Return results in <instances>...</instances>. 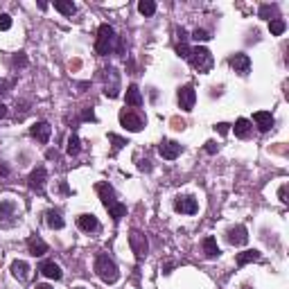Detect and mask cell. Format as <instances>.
Here are the masks:
<instances>
[{"label":"cell","mask_w":289,"mask_h":289,"mask_svg":"<svg viewBox=\"0 0 289 289\" xmlns=\"http://www.w3.org/2000/svg\"><path fill=\"white\" fill-rule=\"evenodd\" d=\"M285 30H287V23H285L283 18H271V21H269V32H271L273 36H280Z\"/></svg>","instance_id":"4316f807"},{"label":"cell","mask_w":289,"mask_h":289,"mask_svg":"<svg viewBox=\"0 0 289 289\" xmlns=\"http://www.w3.org/2000/svg\"><path fill=\"white\" fill-rule=\"evenodd\" d=\"M9 27H12V16L9 14H0V30L7 32Z\"/></svg>","instance_id":"836d02e7"},{"label":"cell","mask_w":289,"mask_h":289,"mask_svg":"<svg viewBox=\"0 0 289 289\" xmlns=\"http://www.w3.org/2000/svg\"><path fill=\"white\" fill-rule=\"evenodd\" d=\"M12 89V82H5V79H0V97H5Z\"/></svg>","instance_id":"8d00e7d4"},{"label":"cell","mask_w":289,"mask_h":289,"mask_svg":"<svg viewBox=\"0 0 289 289\" xmlns=\"http://www.w3.org/2000/svg\"><path fill=\"white\" fill-rule=\"evenodd\" d=\"M174 210L181 215H195L199 210V203H197V199L192 195H178L174 199Z\"/></svg>","instance_id":"8fae6325"},{"label":"cell","mask_w":289,"mask_h":289,"mask_svg":"<svg viewBox=\"0 0 289 289\" xmlns=\"http://www.w3.org/2000/svg\"><path fill=\"white\" fill-rule=\"evenodd\" d=\"M124 100H127V107H142V93L136 84H131L127 89V97Z\"/></svg>","instance_id":"603a6c76"},{"label":"cell","mask_w":289,"mask_h":289,"mask_svg":"<svg viewBox=\"0 0 289 289\" xmlns=\"http://www.w3.org/2000/svg\"><path fill=\"white\" fill-rule=\"evenodd\" d=\"M45 178H47V170L43 165H39L36 170H32V174L27 177V185H30L32 192L43 195V190H45Z\"/></svg>","instance_id":"30bf717a"},{"label":"cell","mask_w":289,"mask_h":289,"mask_svg":"<svg viewBox=\"0 0 289 289\" xmlns=\"http://www.w3.org/2000/svg\"><path fill=\"white\" fill-rule=\"evenodd\" d=\"M226 242L233 244V246H244V244L248 242V230H246V226H242V224L230 226V228L226 230Z\"/></svg>","instance_id":"7c38bea8"},{"label":"cell","mask_w":289,"mask_h":289,"mask_svg":"<svg viewBox=\"0 0 289 289\" xmlns=\"http://www.w3.org/2000/svg\"><path fill=\"white\" fill-rule=\"evenodd\" d=\"M95 192H97V197H100L102 206L109 210L113 222H120V219L127 215V206H124L122 201H118V195H115L113 185H109L107 181H100L97 185H95Z\"/></svg>","instance_id":"6da1fadb"},{"label":"cell","mask_w":289,"mask_h":289,"mask_svg":"<svg viewBox=\"0 0 289 289\" xmlns=\"http://www.w3.org/2000/svg\"><path fill=\"white\" fill-rule=\"evenodd\" d=\"M228 129H230V124H226V122H219V124H215V131H219L222 136H226V133H228Z\"/></svg>","instance_id":"f35d334b"},{"label":"cell","mask_w":289,"mask_h":289,"mask_svg":"<svg viewBox=\"0 0 289 289\" xmlns=\"http://www.w3.org/2000/svg\"><path fill=\"white\" fill-rule=\"evenodd\" d=\"M109 140H111V142H113V154H118V152H120V149H122V147H124V145H129V142L124 140V138H120V136H118V133H109Z\"/></svg>","instance_id":"f546056e"},{"label":"cell","mask_w":289,"mask_h":289,"mask_svg":"<svg viewBox=\"0 0 289 289\" xmlns=\"http://www.w3.org/2000/svg\"><path fill=\"white\" fill-rule=\"evenodd\" d=\"M170 122H172V127H174V129H178V131L185 129V122H183V120H178V118H172Z\"/></svg>","instance_id":"ab89813d"},{"label":"cell","mask_w":289,"mask_h":289,"mask_svg":"<svg viewBox=\"0 0 289 289\" xmlns=\"http://www.w3.org/2000/svg\"><path fill=\"white\" fill-rule=\"evenodd\" d=\"M54 9L59 14H64V16H72L77 12V5L70 2V0H54Z\"/></svg>","instance_id":"484cf974"},{"label":"cell","mask_w":289,"mask_h":289,"mask_svg":"<svg viewBox=\"0 0 289 289\" xmlns=\"http://www.w3.org/2000/svg\"><path fill=\"white\" fill-rule=\"evenodd\" d=\"M158 154L165 160H174L178 154H181V145H178L177 140H163L158 145Z\"/></svg>","instance_id":"9a60e30c"},{"label":"cell","mask_w":289,"mask_h":289,"mask_svg":"<svg viewBox=\"0 0 289 289\" xmlns=\"http://www.w3.org/2000/svg\"><path fill=\"white\" fill-rule=\"evenodd\" d=\"M50 133H52V127H50L47 122H34L30 127V136L36 138L41 145H45V142L50 140Z\"/></svg>","instance_id":"5bb4252c"},{"label":"cell","mask_w":289,"mask_h":289,"mask_svg":"<svg viewBox=\"0 0 289 289\" xmlns=\"http://www.w3.org/2000/svg\"><path fill=\"white\" fill-rule=\"evenodd\" d=\"M36 289H52L50 285H36Z\"/></svg>","instance_id":"f6af8a7d"},{"label":"cell","mask_w":289,"mask_h":289,"mask_svg":"<svg viewBox=\"0 0 289 289\" xmlns=\"http://www.w3.org/2000/svg\"><path fill=\"white\" fill-rule=\"evenodd\" d=\"M82 120H84V122H95V113H93V109H86V111L82 113Z\"/></svg>","instance_id":"74e56055"},{"label":"cell","mask_w":289,"mask_h":289,"mask_svg":"<svg viewBox=\"0 0 289 289\" xmlns=\"http://www.w3.org/2000/svg\"><path fill=\"white\" fill-rule=\"evenodd\" d=\"M95 273H97V278L102 283L107 285H115L120 280V269L115 265V260L109 253H100L95 258Z\"/></svg>","instance_id":"7a4b0ae2"},{"label":"cell","mask_w":289,"mask_h":289,"mask_svg":"<svg viewBox=\"0 0 289 289\" xmlns=\"http://www.w3.org/2000/svg\"><path fill=\"white\" fill-rule=\"evenodd\" d=\"M39 271H41L45 278H50V280H61V278H64L61 267L54 265V262H43V265L39 267Z\"/></svg>","instance_id":"ffe728a7"},{"label":"cell","mask_w":289,"mask_h":289,"mask_svg":"<svg viewBox=\"0 0 289 289\" xmlns=\"http://www.w3.org/2000/svg\"><path fill=\"white\" fill-rule=\"evenodd\" d=\"M138 12H140L142 16H154V14H156V2H154V0H140V2H138Z\"/></svg>","instance_id":"83f0119b"},{"label":"cell","mask_w":289,"mask_h":289,"mask_svg":"<svg viewBox=\"0 0 289 289\" xmlns=\"http://www.w3.org/2000/svg\"><path fill=\"white\" fill-rule=\"evenodd\" d=\"M253 122L258 124V129L262 131V133H267L269 129H273L276 120H273V115L269 111H255L253 113Z\"/></svg>","instance_id":"2e32d148"},{"label":"cell","mask_w":289,"mask_h":289,"mask_svg":"<svg viewBox=\"0 0 289 289\" xmlns=\"http://www.w3.org/2000/svg\"><path fill=\"white\" fill-rule=\"evenodd\" d=\"M217 149H219V147H217V142H213V140H208V142H206V152H208V154H217Z\"/></svg>","instance_id":"60d3db41"},{"label":"cell","mask_w":289,"mask_h":289,"mask_svg":"<svg viewBox=\"0 0 289 289\" xmlns=\"http://www.w3.org/2000/svg\"><path fill=\"white\" fill-rule=\"evenodd\" d=\"M45 156H47L50 160H57V158H59V154H57V149H47V152H45Z\"/></svg>","instance_id":"b9f144b4"},{"label":"cell","mask_w":289,"mask_h":289,"mask_svg":"<svg viewBox=\"0 0 289 289\" xmlns=\"http://www.w3.org/2000/svg\"><path fill=\"white\" fill-rule=\"evenodd\" d=\"M174 50H177V54L181 57V59H188V57H190V45H188V43H178L177 41Z\"/></svg>","instance_id":"1f68e13d"},{"label":"cell","mask_w":289,"mask_h":289,"mask_svg":"<svg viewBox=\"0 0 289 289\" xmlns=\"http://www.w3.org/2000/svg\"><path fill=\"white\" fill-rule=\"evenodd\" d=\"M115 30H113L109 23L100 25V30H97V41H95V52L100 54V57H107L109 52L113 50V45H115Z\"/></svg>","instance_id":"277c9868"},{"label":"cell","mask_w":289,"mask_h":289,"mask_svg":"<svg viewBox=\"0 0 289 289\" xmlns=\"http://www.w3.org/2000/svg\"><path fill=\"white\" fill-rule=\"evenodd\" d=\"M190 66L195 68L197 72H201V75H206V72L213 70L215 66V59H213V52L208 50V47L203 45H197V47H190V57H188Z\"/></svg>","instance_id":"3957f363"},{"label":"cell","mask_w":289,"mask_h":289,"mask_svg":"<svg viewBox=\"0 0 289 289\" xmlns=\"http://www.w3.org/2000/svg\"><path fill=\"white\" fill-rule=\"evenodd\" d=\"M77 289H84V287H77Z\"/></svg>","instance_id":"bcb514c9"},{"label":"cell","mask_w":289,"mask_h":289,"mask_svg":"<svg viewBox=\"0 0 289 289\" xmlns=\"http://www.w3.org/2000/svg\"><path fill=\"white\" fill-rule=\"evenodd\" d=\"M77 226H79V230H84V233H97V230L102 228L95 215H79V217H77Z\"/></svg>","instance_id":"e0dca14e"},{"label":"cell","mask_w":289,"mask_h":289,"mask_svg":"<svg viewBox=\"0 0 289 289\" xmlns=\"http://www.w3.org/2000/svg\"><path fill=\"white\" fill-rule=\"evenodd\" d=\"M192 39H195L197 43H199V41H208V39H210V34H208L206 30H195V32H192Z\"/></svg>","instance_id":"e575fe53"},{"label":"cell","mask_w":289,"mask_h":289,"mask_svg":"<svg viewBox=\"0 0 289 289\" xmlns=\"http://www.w3.org/2000/svg\"><path fill=\"white\" fill-rule=\"evenodd\" d=\"M104 95L109 100H115L120 95V72L113 66H109L104 70Z\"/></svg>","instance_id":"52a82bcc"},{"label":"cell","mask_w":289,"mask_h":289,"mask_svg":"<svg viewBox=\"0 0 289 289\" xmlns=\"http://www.w3.org/2000/svg\"><path fill=\"white\" fill-rule=\"evenodd\" d=\"M45 224L50 226L52 230H61L66 226V222H64V217H61L59 210H47L45 213Z\"/></svg>","instance_id":"cb8c5ba5"},{"label":"cell","mask_w":289,"mask_h":289,"mask_svg":"<svg viewBox=\"0 0 289 289\" xmlns=\"http://www.w3.org/2000/svg\"><path fill=\"white\" fill-rule=\"evenodd\" d=\"M12 66H14V68H25V66H27V57H25V52H18V54H14Z\"/></svg>","instance_id":"d6a6232c"},{"label":"cell","mask_w":289,"mask_h":289,"mask_svg":"<svg viewBox=\"0 0 289 289\" xmlns=\"http://www.w3.org/2000/svg\"><path fill=\"white\" fill-rule=\"evenodd\" d=\"M203 253H206V258H217L222 251H219V246H217V240H215L213 235H208L206 240H203Z\"/></svg>","instance_id":"d4e9b609"},{"label":"cell","mask_w":289,"mask_h":289,"mask_svg":"<svg viewBox=\"0 0 289 289\" xmlns=\"http://www.w3.org/2000/svg\"><path fill=\"white\" fill-rule=\"evenodd\" d=\"M177 102L183 111H192L195 109V102H197V90L192 84H185L177 90Z\"/></svg>","instance_id":"9c48e42d"},{"label":"cell","mask_w":289,"mask_h":289,"mask_svg":"<svg viewBox=\"0 0 289 289\" xmlns=\"http://www.w3.org/2000/svg\"><path fill=\"white\" fill-rule=\"evenodd\" d=\"M120 124H122L124 129H129V131H142L145 129V124H147V120L142 118L138 111H133V109H122L120 111Z\"/></svg>","instance_id":"5b68a950"},{"label":"cell","mask_w":289,"mask_h":289,"mask_svg":"<svg viewBox=\"0 0 289 289\" xmlns=\"http://www.w3.org/2000/svg\"><path fill=\"white\" fill-rule=\"evenodd\" d=\"M0 174H2V177H7V174H9V167L0 163Z\"/></svg>","instance_id":"ee69618b"},{"label":"cell","mask_w":289,"mask_h":289,"mask_svg":"<svg viewBox=\"0 0 289 289\" xmlns=\"http://www.w3.org/2000/svg\"><path fill=\"white\" fill-rule=\"evenodd\" d=\"M278 14V5H262L260 7V18H271Z\"/></svg>","instance_id":"4dcf8cb0"},{"label":"cell","mask_w":289,"mask_h":289,"mask_svg":"<svg viewBox=\"0 0 289 289\" xmlns=\"http://www.w3.org/2000/svg\"><path fill=\"white\" fill-rule=\"evenodd\" d=\"M18 222V208L12 199L0 201V228H12Z\"/></svg>","instance_id":"8992f818"},{"label":"cell","mask_w":289,"mask_h":289,"mask_svg":"<svg viewBox=\"0 0 289 289\" xmlns=\"http://www.w3.org/2000/svg\"><path fill=\"white\" fill-rule=\"evenodd\" d=\"M79 136L77 133H70V138H68V147H66V152H68V156H77L79 154Z\"/></svg>","instance_id":"f1b7e54d"},{"label":"cell","mask_w":289,"mask_h":289,"mask_svg":"<svg viewBox=\"0 0 289 289\" xmlns=\"http://www.w3.org/2000/svg\"><path fill=\"white\" fill-rule=\"evenodd\" d=\"M129 246L136 255V260H142L149 251V242H147V235L140 233V230H131L129 233Z\"/></svg>","instance_id":"ba28073f"},{"label":"cell","mask_w":289,"mask_h":289,"mask_svg":"<svg viewBox=\"0 0 289 289\" xmlns=\"http://www.w3.org/2000/svg\"><path fill=\"white\" fill-rule=\"evenodd\" d=\"M287 188H289V185H287V183H283V185H280V190H278V199H280V201H283V203H287Z\"/></svg>","instance_id":"d590c367"},{"label":"cell","mask_w":289,"mask_h":289,"mask_svg":"<svg viewBox=\"0 0 289 289\" xmlns=\"http://www.w3.org/2000/svg\"><path fill=\"white\" fill-rule=\"evenodd\" d=\"M262 260V253L255 251V248H248V251H242V253H237V267H244L248 262H260Z\"/></svg>","instance_id":"7402d4cb"},{"label":"cell","mask_w":289,"mask_h":289,"mask_svg":"<svg viewBox=\"0 0 289 289\" xmlns=\"http://www.w3.org/2000/svg\"><path fill=\"white\" fill-rule=\"evenodd\" d=\"M12 276L18 278L21 283H27L30 280V265L25 260H14L12 262Z\"/></svg>","instance_id":"d6986e66"},{"label":"cell","mask_w":289,"mask_h":289,"mask_svg":"<svg viewBox=\"0 0 289 289\" xmlns=\"http://www.w3.org/2000/svg\"><path fill=\"white\" fill-rule=\"evenodd\" d=\"M228 64L230 68H235V72H240L242 77H246L251 72V57L244 52H235L228 57Z\"/></svg>","instance_id":"4fadbf2b"},{"label":"cell","mask_w":289,"mask_h":289,"mask_svg":"<svg viewBox=\"0 0 289 289\" xmlns=\"http://www.w3.org/2000/svg\"><path fill=\"white\" fill-rule=\"evenodd\" d=\"M27 251H30L34 258H41V255L47 253V244L43 242L39 235H30L27 237Z\"/></svg>","instance_id":"ac0fdd59"},{"label":"cell","mask_w":289,"mask_h":289,"mask_svg":"<svg viewBox=\"0 0 289 289\" xmlns=\"http://www.w3.org/2000/svg\"><path fill=\"white\" fill-rule=\"evenodd\" d=\"M233 131H235V136H237V138L246 140V138L251 136V131H253V127H251V120L240 118V120L235 122V127H233Z\"/></svg>","instance_id":"44dd1931"},{"label":"cell","mask_w":289,"mask_h":289,"mask_svg":"<svg viewBox=\"0 0 289 289\" xmlns=\"http://www.w3.org/2000/svg\"><path fill=\"white\" fill-rule=\"evenodd\" d=\"M7 113H9V111H7V107H5V104H0V120L7 118Z\"/></svg>","instance_id":"7bdbcfd3"}]
</instances>
